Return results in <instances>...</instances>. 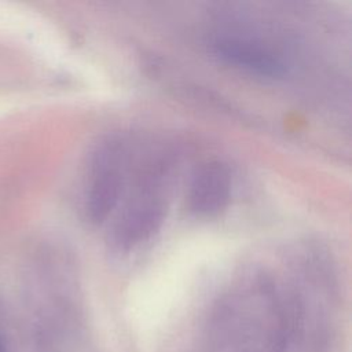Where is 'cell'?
<instances>
[{
  "mask_svg": "<svg viewBox=\"0 0 352 352\" xmlns=\"http://www.w3.org/2000/svg\"><path fill=\"white\" fill-rule=\"evenodd\" d=\"M231 198V175L220 162H206L194 173L188 192L190 212L201 217H213L221 213Z\"/></svg>",
  "mask_w": 352,
  "mask_h": 352,
  "instance_id": "obj_2",
  "label": "cell"
},
{
  "mask_svg": "<svg viewBox=\"0 0 352 352\" xmlns=\"http://www.w3.org/2000/svg\"><path fill=\"white\" fill-rule=\"evenodd\" d=\"M300 305L268 286L236 290L213 311L204 352H297Z\"/></svg>",
  "mask_w": 352,
  "mask_h": 352,
  "instance_id": "obj_1",
  "label": "cell"
},
{
  "mask_svg": "<svg viewBox=\"0 0 352 352\" xmlns=\"http://www.w3.org/2000/svg\"><path fill=\"white\" fill-rule=\"evenodd\" d=\"M164 206L155 199H142L129 205L114 223L110 245L117 252H129L148 241L162 227Z\"/></svg>",
  "mask_w": 352,
  "mask_h": 352,
  "instance_id": "obj_3",
  "label": "cell"
},
{
  "mask_svg": "<svg viewBox=\"0 0 352 352\" xmlns=\"http://www.w3.org/2000/svg\"><path fill=\"white\" fill-rule=\"evenodd\" d=\"M0 352H1V345H0Z\"/></svg>",
  "mask_w": 352,
  "mask_h": 352,
  "instance_id": "obj_6",
  "label": "cell"
},
{
  "mask_svg": "<svg viewBox=\"0 0 352 352\" xmlns=\"http://www.w3.org/2000/svg\"><path fill=\"white\" fill-rule=\"evenodd\" d=\"M121 195V176L114 169H102L96 173L88 191L85 210L91 223L99 224L117 206Z\"/></svg>",
  "mask_w": 352,
  "mask_h": 352,
  "instance_id": "obj_5",
  "label": "cell"
},
{
  "mask_svg": "<svg viewBox=\"0 0 352 352\" xmlns=\"http://www.w3.org/2000/svg\"><path fill=\"white\" fill-rule=\"evenodd\" d=\"M212 52L223 62L261 77H279L285 73V65L275 54L250 40L217 38L212 44Z\"/></svg>",
  "mask_w": 352,
  "mask_h": 352,
  "instance_id": "obj_4",
  "label": "cell"
}]
</instances>
